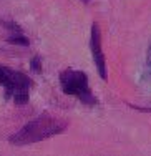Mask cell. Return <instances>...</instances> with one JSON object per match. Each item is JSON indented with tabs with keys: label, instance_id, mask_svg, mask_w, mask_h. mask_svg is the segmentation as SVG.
Masks as SVG:
<instances>
[{
	"label": "cell",
	"instance_id": "5b68a950",
	"mask_svg": "<svg viewBox=\"0 0 151 156\" xmlns=\"http://www.w3.org/2000/svg\"><path fill=\"white\" fill-rule=\"evenodd\" d=\"M7 28H10L12 33L9 35V42L10 43H15V45H22V47H27L28 45V38L22 33L20 27L17 23H7Z\"/></svg>",
	"mask_w": 151,
	"mask_h": 156
},
{
	"label": "cell",
	"instance_id": "52a82bcc",
	"mask_svg": "<svg viewBox=\"0 0 151 156\" xmlns=\"http://www.w3.org/2000/svg\"><path fill=\"white\" fill-rule=\"evenodd\" d=\"M146 75L151 80V43H149V50H148V55H146Z\"/></svg>",
	"mask_w": 151,
	"mask_h": 156
},
{
	"label": "cell",
	"instance_id": "277c9868",
	"mask_svg": "<svg viewBox=\"0 0 151 156\" xmlns=\"http://www.w3.org/2000/svg\"><path fill=\"white\" fill-rule=\"evenodd\" d=\"M90 48H91V57L93 62L97 65L98 75L101 80H106V62H105V55L101 50V33L98 23L91 25V37H90Z\"/></svg>",
	"mask_w": 151,
	"mask_h": 156
},
{
	"label": "cell",
	"instance_id": "6da1fadb",
	"mask_svg": "<svg viewBox=\"0 0 151 156\" xmlns=\"http://www.w3.org/2000/svg\"><path fill=\"white\" fill-rule=\"evenodd\" d=\"M67 129V123L60 118L53 116L50 113H42L35 120L28 121L25 126H22L20 131L12 135L9 141L15 146H25V144H33L38 141L48 140L51 136L61 135Z\"/></svg>",
	"mask_w": 151,
	"mask_h": 156
},
{
	"label": "cell",
	"instance_id": "3957f363",
	"mask_svg": "<svg viewBox=\"0 0 151 156\" xmlns=\"http://www.w3.org/2000/svg\"><path fill=\"white\" fill-rule=\"evenodd\" d=\"M60 87L63 90V93L75 96L85 105L88 106L97 105V98L93 96L90 85H88L86 73L78 72V70H65L60 75Z\"/></svg>",
	"mask_w": 151,
	"mask_h": 156
},
{
	"label": "cell",
	"instance_id": "8992f818",
	"mask_svg": "<svg viewBox=\"0 0 151 156\" xmlns=\"http://www.w3.org/2000/svg\"><path fill=\"white\" fill-rule=\"evenodd\" d=\"M30 65H32V70H33L35 73H40V72H42V60H40L38 55H35V57L32 58Z\"/></svg>",
	"mask_w": 151,
	"mask_h": 156
},
{
	"label": "cell",
	"instance_id": "7a4b0ae2",
	"mask_svg": "<svg viewBox=\"0 0 151 156\" xmlns=\"http://www.w3.org/2000/svg\"><path fill=\"white\" fill-rule=\"evenodd\" d=\"M0 85L5 88L7 96H10L17 105H25L28 101L32 81L25 73L0 65Z\"/></svg>",
	"mask_w": 151,
	"mask_h": 156
}]
</instances>
